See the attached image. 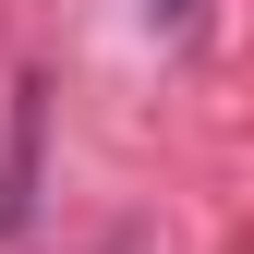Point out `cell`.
<instances>
[{
  "mask_svg": "<svg viewBox=\"0 0 254 254\" xmlns=\"http://www.w3.org/2000/svg\"><path fill=\"white\" fill-rule=\"evenodd\" d=\"M133 12H145V37H194V12H206V0H133Z\"/></svg>",
  "mask_w": 254,
  "mask_h": 254,
  "instance_id": "obj_1",
  "label": "cell"
}]
</instances>
